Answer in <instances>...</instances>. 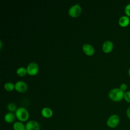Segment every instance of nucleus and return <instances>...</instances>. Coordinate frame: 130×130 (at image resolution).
Wrapping results in <instances>:
<instances>
[{
  "instance_id": "f257e3e1",
  "label": "nucleus",
  "mask_w": 130,
  "mask_h": 130,
  "mask_svg": "<svg viewBox=\"0 0 130 130\" xmlns=\"http://www.w3.org/2000/svg\"><path fill=\"white\" fill-rule=\"evenodd\" d=\"M124 92L119 88H114L109 92L108 96L114 102H119L124 99Z\"/></svg>"
},
{
  "instance_id": "f03ea898",
  "label": "nucleus",
  "mask_w": 130,
  "mask_h": 130,
  "mask_svg": "<svg viewBox=\"0 0 130 130\" xmlns=\"http://www.w3.org/2000/svg\"><path fill=\"white\" fill-rule=\"evenodd\" d=\"M16 117L21 122H25L29 118V113L26 109L24 107L17 108L15 112Z\"/></svg>"
},
{
  "instance_id": "7ed1b4c3",
  "label": "nucleus",
  "mask_w": 130,
  "mask_h": 130,
  "mask_svg": "<svg viewBox=\"0 0 130 130\" xmlns=\"http://www.w3.org/2000/svg\"><path fill=\"white\" fill-rule=\"evenodd\" d=\"M120 122V118L116 114L111 115L107 120V125L112 128L116 127Z\"/></svg>"
},
{
  "instance_id": "20e7f679",
  "label": "nucleus",
  "mask_w": 130,
  "mask_h": 130,
  "mask_svg": "<svg viewBox=\"0 0 130 130\" xmlns=\"http://www.w3.org/2000/svg\"><path fill=\"white\" fill-rule=\"evenodd\" d=\"M82 8L79 4H76L71 6L69 10V15L73 18L78 17L81 13Z\"/></svg>"
},
{
  "instance_id": "39448f33",
  "label": "nucleus",
  "mask_w": 130,
  "mask_h": 130,
  "mask_svg": "<svg viewBox=\"0 0 130 130\" xmlns=\"http://www.w3.org/2000/svg\"><path fill=\"white\" fill-rule=\"evenodd\" d=\"M27 74L29 75L34 76L37 74L39 71V66L35 62H30L26 68Z\"/></svg>"
},
{
  "instance_id": "423d86ee",
  "label": "nucleus",
  "mask_w": 130,
  "mask_h": 130,
  "mask_svg": "<svg viewBox=\"0 0 130 130\" xmlns=\"http://www.w3.org/2000/svg\"><path fill=\"white\" fill-rule=\"evenodd\" d=\"M26 130H40V125L39 122L34 120H29L25 124Z\"/></svg>"
},
{
  "instance_id": "0eeeda50",
  "label": "nucleus",
  "mask_w": 130,
  "mask_h": 130,
  "mask_svg": "<svg viewBox=\"0 0 130 130\" xmlns=\"http://www.w3.org/2000/svg\"><path fill=\"white\" fill-rule=\"evenodd\" d=\"M15 89L19 92H24L27 89V85L24 81H18L15 84Z\"/></svg>"
},
{
  "instance_id": "6e6552de",
  "label": "nucleus",
  "mask_w": 130,
  "mask_h": 130,
  "mask_svg": "<svg viewBox=\"0 0 130 130\" xmlns=\"http://www.w3.org/2000/svg\"><path fill=\"white\" fill-rule=\"evenodd\" d=\"M113 43L112 41L107 40L104 42L102 45V50L103 51L106 53H110L113 49Z\"/></svg>"
},
{
  "instance_id": "1a4fd4ad",
  "label": "nucleus",
  "mask_w": 130,
  "mask_h": 130,
  "mask_svg": "<svg viewBox=\"0 0 130 130\" xmlns=\"http://www.w3.org/2000/svg\"><path fill=\"white\" fill-rule=\"evenodd\" d=\"M130 23L129 17L126 15H123L121 16L118 19L119 25L123 27L127 26Z\"/></svg>"
},
{
  "instance_id": "9d476101",
  "label": "nucleus",
  "mask_w": 130,
  "mask_h": 130,
  "mask_svg": "<svg viewBox=\"0 0 130 130\" xmlns=\"http://www.w3.org/2000/svg\"><path fill=\"white\" fill-rule=\"evenodd\" d=\"M82 49L85 54L87 55H92L94 53V47L89 44H85L82 46Z\"/></svg>"
},
{
  "instance_id": "9b49d317",
  "label": "nucleus",
  "mask_w": 130,
  "mask_h": 130,
  "mask_svg": "<svg viewBox=\"0 0 130 130\" xmlns=\"http://www.w3.org/2000/svg\"><path fill=\"white\" fill-rule=\"evenodd\" d=\"M41 113V115H42V116L46 118H50L53 115L52 110L48 107L43 108L42 109Z\"/></svg>"
},
{
  "instance_id": "f8f14e48",
  "label": "nucleus",
  "mask_w": 130,
  "mask_h": 130,
  "mask_svg": "<svg viewBox=\"0 0 130 130\" xmlns=\"http://www.w3.org/2000/svg\"><path fill=\"white\" fill-rule=\"evenodd\" d=\"M16 118V115L13 112H8L6 113L4 116L5 121L8 123H12L14 121Z\"/></svg>"
},
{
  "instance_id": "ddd939ff",
  "label": "nucleus",
  "mask_w": 130,
  "mask_h": 130,
  "mask_svg": "<svg viewBox=\"0 0 130 130\" xmlns=\"http://www.w3.org/2000/svg\"><path fill=\"white\" fill-rule=\"evenodd\" d=\"M13 128L14 130H26L25 125H24L22 122L16 121L13 125Z\"/></svg>"
},
{
  "instance_id": "4468645a",
  "label": "nucleus",
  "mask_w": 130,
  "mask_h": 130,
  "mask_svg": "<svg viewBox=\"0 0 130 130\" xmlns=\"http://www.w3.org/2000/svg\"><path fill=\"white\" fill-rule=\"evenodd\" d=\"M16 73L18 76L23 77V76H25L27 73L26 68L23 67H19L17 69Z\"/></svg>"
},
{
  "instance_id": "2eb2a0df",
  "label": "nucleus",
  "mask_w": 130,
  "mask_h": 130,
  "mask_svg": "<svg viewBox=\"0 0 130 130\" xmlns=\"http://www.w3.org/2000/svg\"><path fill=\"white\" fill-rule=\"evenodd\" d=\"M4 88L8 91H12L15 88V84L11 82H6L4 85Z\"/></svg>"
},
{
  "instance_id": "dca6fc26",
  "label": "nucleus",
  "mask_w": 130,
  "mask_h": 130,
  "mask_svg": "<svg viewBox=\"0 0 130 130\" xmlns=\"http://www.w3.org/2000/svg\"><path fill=\"white\" fill-rule=\"evenodd\" d=\"M7 109L9 111H10V112H16V110L17 109L16 105L13 103H10L8 104Z\"/></svg>"
},
{
  "instance_id": "f3484780",
  "label": "nucleus",
  "mask_w": 130,
  "mask_h": 130,
  "mask_svg": "<svg viewBox=\"0 0 130 130\" xmlns=\"http://www.w3.org/2000/svg\"><path fill=\"white\" fill-rule=\"evenodd\" d=\"M124 99L126 102L130 103V90L126 91L124 92Z\"/></svg>"
},
{
  "instance_id": "a211bd4d",
  "label": "nucleus",
  "mask_w": 130,
  "mask_h": 130,
  "mask_svg": "<svg viewBox=\"0 0 130 130\" xmlns=\"http://www.w3.org/2000/svg\"><path fill=\"white\" fill-rule=\"evenodd\" d=\"M124 12L125 15L130 17V3L127 4L124 8Z\"/></svg>"
},
{
  "instance_id": "6ab92c4d",
  "label": "nucleus",
  "mask_w": 130,
  "mask_h": 130,
  "mask_svg": "<svg viewBox=\"0 0 130 130\" xmlns=\"http://www.w3.org/2000/svg\"><path fill=\"white\" fill-rule=\"evenodd\" d=\"M119 88L122 91H123L124 92H125V91L126 90L127 88V85L125 83H122L120 85V87H119Z\"/></svg>"
},
{
  "instance_id": "aec40b11",
  "label": "nucleus",
  "mask_w": 130,
  "mask_h": 130,
  "mask_svg": "<svg viewBox=\"0 0 130 130\" xmlns=\"http://www.w3.org/2000/svg\"><path fill=\"white\" fill-rule=\"evenodd\" d=\"M126 114L128 119H130V106L127 108L126 111Z\"/></svg>"
},
{
  "instance_id": "412c9836",
  "label": "nucleus",
  "mask_w": 130,
  "mask_h": 130,
  "mask_svg": "<svg viewBox=\"0 0 130 130\" xmlns=\"http://www.w3.org/2000/svg\"><path fill=\"white\" fill-rule=\"evenodd\" d=\"M128 76L130 77V67H129V68L128 70Z\"/></svg>"
}]
</instances>
